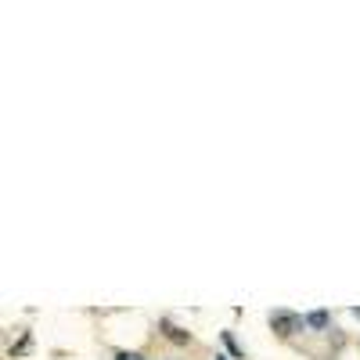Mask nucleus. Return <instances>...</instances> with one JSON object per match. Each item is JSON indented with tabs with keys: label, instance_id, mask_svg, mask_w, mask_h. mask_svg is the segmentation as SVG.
<instances>
[{
	"label": "nucleus",
	"instance_id": "4",
	"mask_svg": "<svg viewBox=\"0 0 360 360\" xmlns=\"http://www.w3.org/2000/svg\"><path fill=\"white\" fill-rule=\"evenodd\" d=\"M224 346H227L234 356H242V349H238V342H234V335H231V332H224Z\"/></svg>",
	"mask_w": 360,
	"mask_h": 360
},
{
	"label": "nucleus",
	"instance_id": "5",
	"mask_svg": "<svg viewBox=\"0 0 360 360\" xmlns=\"http://www.w3.org/2000/svg\"><path fill=\"white\" fill-rule=\"evenodd\" d=\"M115 360H144V356H141V353H127V349H123V353H115Z\"/></svg>",
	"mask_w": 360,
	"mask_h": 360
},
{
	"label": "nucleus",
	"instance_id": "2",
	"mask_svg": "<svg viewBox=\"0 0 360 360\" xmlns=\"http://www.w3.org/2000/svg\"><path fill=\"white\" fill-rule=\"evenodd\" d=\"M162 332H166V339H169V342H180V346L191 342V335H188V332H180V328H176V324H169V321H162Z\"/></svg>",
	"mask_w": 360,
	"mask_h": 360
},
{
	"label": "nucleus",
	"instance_id": "7",
	"mask_svg": "<svg viewBox=\"0 0 360 360\" xmlns=\"http://www.w3.org/2000/svg\"><path fill=\"white\" fill-rule=\"evenodd\" d=\"M217 360H227V356H217Z\"/></svg>",
	"mask_w": 360,
	"mask_h": 360
},
{
	"label": "nucleus",
	"instance_id": "1",
	"mask_svg": "<svg viewBox=\"0 0 360 360\" xmlns=\"http://www.w3.org/2000/svg\"><path fill=\"white\" fill-rule=\"evenodd\" d=\"M270 328H274L278 335H295V332H303L307 328V317H299V314H292V310H274L270 314Z\"/></svg>",
	"mask_w": 360,
	"mask_h": 360
},
{
	"label": "nucleus",
	"instance_id": "3",
	"mask_svg": "<svg viewBox=\"0 0 360 360\" xmlns=\"http://www.w3.org/2000/svg\"><path fill=\"white\" fill-rule=\"evenodd\" d=\"M307 328H314V332H324V328H328V310H310V314H307Z\"/></svg>",
	"mask_w": 360,
	"mask_h": 360
},
{
	"label": "nucleus",
	"instance_id": "6",
	"mask_svg": "<svg viewBox=\"0 0 360 360\" xmlns=\"http://www.w3.org/2000/svg\"><path fill=\"white\" fill-rule=\"evenodd\" d=\"M353 314H356V317H360V307H353Z\"/></svg>",
	"mask_w": 360,
	"mask_h": 360
}]
</instances>
